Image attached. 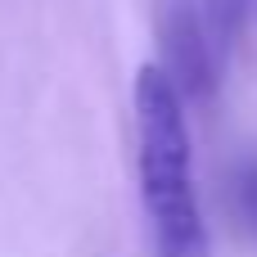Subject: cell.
I'll return each instance as SVG.
<instances>
[{
    "label": "cell",
    "instance_id": "cell-3",
    "mask_svg": "<svg viewBox=\"0 0 257 257\" xmlns=\"http://www.w3.org/2000/svg\"><path fill=\"white\" fill-rule=\"evenodd\" d=\"M226 212H230V226L257 244V154H244L230 163L226 172Z\"/></svg>",
    "mask_w": 257,
    "mask_h": 257
},
{
    "label": "cell",
    "instance_id": "cell-1",
    "mask_svg": "<svg viewBox=\"0 0 257 257\" xmlns=\"http://www.w3.org/2000/svg\"><path fill=\"white\" fill-rule=\"evenodd\" d=\"M163 63H145L131 90L136 126V181L154 257H208V221L194 181L190 113Z\"/></svg>",
    "mask_w": 257,
    "mask_h": 257
},
{
    "label": "cell",
    "instance_id": "cell-2",
    "mask_svg": "<svg viewBox=\"0 0 257 257\" xmlns=\"http://www.w3.org/2000/svg\"><path fill=\"white\" fill-rule=\"evenodd\" d=\"M253 27L244 0H167L163 9V72L185 104H212L226 86L230 54Z\"/></svg>",
    "mask_w": 257,
    "mask_h": 257
},
{
    "label": "cell",
    "instance_id": "cell-4",
    "mask_svg": "<svg viewBox=\"0 0 257 257\" xmlns=\"http://www.w3.org/2000/svg\"><path fill=\"white\" fill-rule=\"evenodd\" d=\"M248 5V18H253V27H257V0H244Z\"/></svg>",
    "mask_w": 257,
    "mask_h": 257
}]
</instances>
